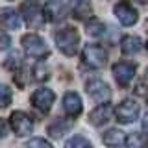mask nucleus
<instances>
[{
  "instance_id": "dca6fc26",
  "label": "nucleus",
  "mask_w": 148,
  "mask_h": 148,
  "mask_svg": "<svg viewBox=\"0 0 148 148\" xmlns=\"http://www.w3.org/2000/svg\"><path fill=\"white\" fill-rule=\"evenodd\" d=\"M65 148H92V145L82 135H72L67 143H65Z\"/></svg>"
},
{
  "instance_id": "f257e3e1",
  "label": "nucleus",
  "mask_w": 148,
  "mask_h": 148,
  "mask_svg": "<svg viewBox=\"0 0 148 148\" xmlns=\"http://www.w3.org/2000/svg\"><path fill=\"white\" fill-rule=\"evenodd\" d=\"M56 45L65 56H74L80 45V35L74 28H63L56 34Z\"/></svg>"
},
{
  "instance_id": "4468645a",
  "label": "nucleus",
  "mask_w": 148,
  "mask_h": 148,
  "mask_svg": "<svg viewBox=\"0 0 148 148\" xmlns=\"http://www.w3.org/2000/svg\"><path fill=\"white\" fill-rule=\"evenodd\" d=\"M143 48V43L139 37H133V35H126L122 41H120V50H122L126 56H133L137 54L139 50Z\"/></svg>"
},
{
  "instance_id": "a878e982",
  "label": "nucleus",
  "mask_w": 148,
  "mask_h": 148,
  "mask_svg": "<svg viewBox=\"0 0 148 148\" xmlns=\"http://www.w3.org/2000/svg\"><path fill=\"white\" fill-rule=\"evenodd\" d=\"M143 128H145V132H148V111H146L145 119H143Z\"/></svg>"
},
{
  "instance_id": "9b49d317",
  "label": "nucleus",
  "mask_w": 148,
  "mask_h": 148,
  "mask_svg": "<svg viewBox=\"0 0 148 148\" xmlns=\"http://www.w3.org/2000/svg\"><path fill=\"white\" fill-rule=\"evenodd\" d=\"M63 109H65V113H67L69 117H78V115L82 113V109H83L80 95L74 92V91L65 92V96H63Z\"/></svg>"
},
{
  "instance_id": "7ed1b4c3",
  "label": "nucleus",
  "mask_w": 148,
  "mask_h": 148,
  "mask_svg": "<svg viewBox=\"0 0 148 148\" xmlns=\"http://www.w3.org/2000/svg\"><path fill=\"white\" fill-rule=\"evenodd\" d=\"M22 48L32 58H46L48 56V46H46V43L39 35H34V34H28V35L22 37Z\"/></svg>"
},
{
  "instance_id": "f8f14e48",
  "label": "nucleus",
  "mask_w": 148,
  "mask_h": 148,
  "mask_svg": "<svg viewBox=\"0 0 148 148\" xmlns=\"http://www.w3.org/2000/svg\"><path fill=\"white\" fill-rule=\"evenodd\" d=\"M102 141L108 148H124L128 145V137L124 135V132H120L119 128H111L108 132H104Z\"/></svg>"
},
{
  "instance_id": "a211bd4d",
  "label": "nucleus",
  "mask_w": 148,
  "mask_h": 148,
  "mask_svg": "<svg viewBox=\"0 0 148 148\" xmlns=\"http://www.w3.org/2000/svg\"><path fill=\"white\" fill-rule=\"evenodd\" d=\"M91 15V6L85 2V0H78L76 8H74V17L76 18H85Z\"/></svg>"
},
{
  "instance_id": "393cba45",
  "label": "nucleus",
  "mask_w": 148,
  "mask_h": 148,
  "mask_svg": "<svg viewBox=\"0 0 148 148\" xmlns=\"http://www.w3.org/2000/svg\"><path fill=\"white\" fill-rule=\"evenodd\" d=\"M0 46H2L4 50H6L8 46H9V37H8L6 34H2V45H0Z\"/></svg>"
},
{
  "instance_id": "1a4fd4ad",
  "label": "nucleus",
  "mask_w": 148,
  "mask_h": 148,
  "mask_svg": "<svg viewBox=\"0 0 148 148\" xmlns=\"http://www.w3.org/2000/svg\"><path fill=\"white\" fill-rule=\"evenodd\" d=\"M115 17L120 21L122 26H133L139 18V13L126 2H119L115 6Z\"/></svg>"
},
{
  "instance_id": "5701e85b",
  "label": "nucleus",
  "mask_w": 148,
  "mask_h": 148,
  "mask_svg": "<svg viewBox=\"0 0 148 148\" xmlns=\"http://www.w3.org/2000/svg\"><path fill=\"white\" fill-rule=\"evenodd\" d=\"M0 92H2V108H8L9 106V102H11V91H9V87L8 85H2L0 87Z\"/></svg>"
},
{
  "instance_id": "ddd939ff",
  "label": "nucleus",
  "mask_w": 148,
  "mask_h": 148,
  "mask_svg": "<svg viewBox=\"0 0 148 148\" xmlns=\"http://www.w3.org/2000/svg\"><path fill=\"white\" fill-rule=\"evenodd\" d=\"M24 18H26L28 26H32V28H41L45 24V13L35 6H26L24 8Z\"/></svg>"
},
{
  "instance_id": "f03ea898",
  "label": "nucleus",
  "mask_w": 148,
  "mask_h": 148,
  "mask_svg": "<svg viewBox=\"0 0 148 148\" xmlns=\"http://www.w3.org/2000/svg\"><path fill=\"white\" fill-rule=\"evenodd\" d=\"M9 124H11V130L15 132V135L18 137L30 135L34 132V120L24 111H13L11 117H9Z\"/></svg>"
},
{
  "instance_id": "aec40b11",
  "label": "nucleus",
  "mask_w": 148,
  "mask_h": 148,
  "mask_svg": "<svg viewBox=\"0 0 148 148\" xmlns=\"http://www.w3.org/2000/svg\"><path fill=\"white\" fill-rule=\"evenodd\" d=\"M104 32H106V26L102 24L100 21H91L89 24H87V34L92 35V37H100Z\"/></svg>"
},
{
  "instance_id": "f3484780",
  "label": "nucleus",
  "mask_w": 148,
  "mask_h": 148,
  "mask_svg": "<svg viewBox=\"0 0 148 148\" xmlns=\"http://www.w3.org/2000/svg\"><path fill=\"white\" fill-rule=\"evenodd\" d=\"M128 146L130 148H148V139L143 133H132L128 137Z\"/></svg>"
},
{
  "instance_id": "423d86ee",
  "label": "nucleus",
  "mask_w": 148,
  "mask_h": 148,
  "mask_svg": "<svg viewBox=\"0 0 148 148\" xmlns=\"http://www.w3.org/2000/svg\"><path fill=\"white\" fill-rule=\"evenodd\" d=\"M85 89H87V95H89L92 100H96V102H108L109 96H111L109 85H108L106 82L98 80V78H95V80H89V82H87Z\"/></svg>"
},
{
  "instance_id": "39448f33",
  "label": "nucleus",
  "mask_w": 148,
  "mask_h": 148,
  "mask_svg": "<svg viewBox=\"0 0 148 148\" xmlns=\"http://www.w3.org/2000/svg\"><path fill=\"white\" fill-rule=\"evenodd\" d=\"M56 100V95L52 89H46V87H41L37 89L34 95H32V104H34L35 109H39L41 113H48L52 109V104Z\"/></svg>"
},
{
  "instance_id": "20e7f679",
  "label": "nucleus",
  "mask_w": 148,
  "mask_h": 148,
  "mask_svg": "<svg viewBox=\"0 0 148 148\" xmlns=\"http://www.w3.org/2000/svg\"><path fill=\"white\" fill-rule=\"evenodd\" d=\"M108 61V54L104 48L96 45H89L83 48V63L89 65L91 69H102Z\"/></svg>"
},
{
  "instance_id": "6ab92c4d",
  "label": "nucleus",
  "mask_w": 148,
  "mask_h": 148,
  "mask_svg": "<svg viewBox=\"0 0 148 148\" xmlns=\"http://www.w3.org/2000/svg\"><path fill=\"white\" fill-rule=\"evenodd\" d=\"M69 130V122H63V120H58V122H54L52 126L48 128V132H50V135L52 137H61L65 132Z\"/></svg>"
},
{
  "instance_id": "412c9836",
  "label": "nucleus",
  "mask_w": 148,
  "mask_h": 148,
  "mask_svg": "<svg viewBox=\"0 0 148 148\" xmlns=\"http://www.w3.org/2000/svg\"><path fill=\"white\" fill-rule=\"evenodd\" d=\"M26 148H52V145H50L48 141H45V139H41V137H34L26 143Z\"/></svg>"
},
{
  "instance_id": "2eb2a0df",
  "label": "nucleus",
  "mask_w": 148,
  "mask_h": 148,
  "mask_svg": "<svg viewBox=\"0 0 148 148\" xmlns=\"http://www.w3.org/2000/svg\"><path fill=\"white\" fill-rule=\"evenodd\" d=\"M2 24L9 28V30H18L21 28V17H18V13H15V9H9L6 8L2 11Z\"/></svg>"
},
{
  "instance_id": "b1692460",
  "label": "nucleus",
  "mask_w": 148,
  "mask_h": 148,
  "mask_svg": "<svg viewBox=\"0 0 148 148\" xmlns=\"http://www.w3.org/2000/svg\"><path fill=\"white\" fill-rule=\"evenodd\" d=\"M35 78L37 80H45V78H48V71H46V69L43 67V65H37L35 67Z\"/></svg>"
},
{
  "instance_id": "9d476101",
  "label": "nucleus",
  "mask_w": 148,
  "mask_h": 148,
  "mask_svg": "<svg viewBox=\"0 0 148 148\" xmlns=\"http://www.w3.org/2000/svg\"><path fill=\"white\" fill-rule=\"evenodd\" d=\"M111 119H113V108H111L109 104H104V102L89 113V122L92 126H104Z\"/></svg>"
},
{
  "instance_id": "6e6552de",
  "label": "nucleus",
  "mask_w": 148,
  "mask_h": 148,
  "mask_svg": "<svg viewBox=\"0 0 148 148\" xmlns=\"http://www.w3.org/2000/svg\"><path fill=\"white\" fill-rule=\"evenodd\" d=\"M113 76L115 80H117L119 85L126 87L130 82L133 80V76H135V65L133 63H128V61H120L113 67Z\"/></svg>"
},
{
  "instance_id": "4be33fe9",
  "label": "nucleus",
  "mask_w": 148,
  "mask_h": 148,
  "mask_svg": "<svg viewBox=\"0 0 148 148\" xmlns=\"http://www.w3.org/2000/svg\"><path fill=\"white\" fill-rule=\"evenodd\" d=\"M6 67L11 69V71H15L17 67H21V54H18V52H11V54H9L8 59H6Z\"/></svg>"
},
{
  "instance_id": "0eeeda50",
  "label": "nucleus",
  "mask_w": 148,
  "mask_h": 148,
  "mask_svg": "<svg viewBox=\"0 0 148 148\" xmlns=\"http://www.w3.org/2000/svg\"><path fill=\"white\" fill-rule=\"evenodd\" d=\"M137 117H139V104H137L135 100L126 98V100H122L119 104V108H117V119L120 120V122L130 124V122H133V120H137Z\"/></svg>"
}]
</instances>
